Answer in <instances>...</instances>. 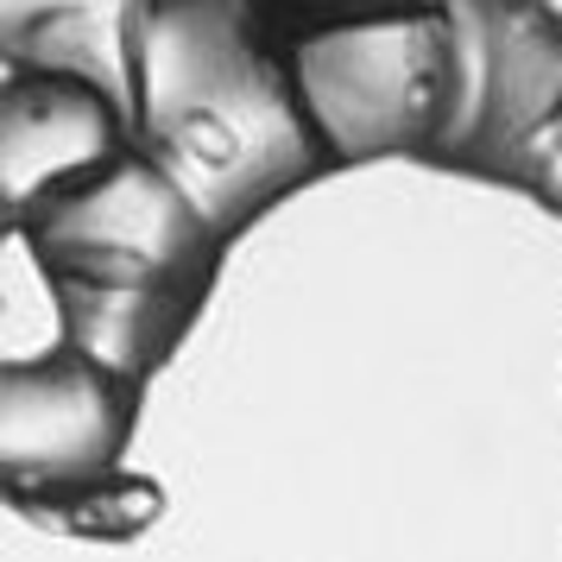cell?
<instances>
[{
	"instance_id": "cell-4",
	"label": "cell",
	"mask_w": 562,
	"mask_h": 562,
	"mask_svg": "<svg viewBox=\"0 0 562 562\" xmlns=\"http://www.w3.org/2000/svg\"><path fill=\"white\" fill-rule=\"evenodd\" d=\"M291 52L341 171L367 158L430 165L456 108V7L323 13L316 26H291Z\"/></svg>"
},
{
	"instance_id": "cell-3",
	"label": "cell",
	"mask_w": 562,
	"mask_h": 562,
	"mask_svg": "<svg viewBox=\"0 0 562 562\" xmlns=\"http://www.w3.org/2000/svg\"><path fill=\"white\" fill-rule=\"evenodd\" d=\"M146 385L82 348L7 360L0 373V486L7 506L70 537H139L165 493L121 468Z\"/></svg>"
},
{
	"instance_id": "cell-5",
	"label": "cell",
	"mask_w": 562,
	"mask_h": 562,
	"mask_svg": "<svg viewBox=\"0 0 562 562\" xmlns=\"http://www.w3.org/2000/svg\"><path fill=\"white\" fill-rule=\"evenodd\" d=\"M562 139V13L456 7V108L430 165L531 190Z\"/></svg>"
},
{
	"instance_id": "cell-2",
	"label": "cell",
	"mask_w": 562,
	"mask_h": 562,
	"mask_svg": "<svg viewBox=\"0 0 562 562\" xmlns=\"http://www.w3.org/2000/svg\"><path fill=\"white\" fill-rule=\"evenodd\" d=\"M7 234L26 240L64 316V341L139 385L178 355L228 254L139 139Z\"/></svg>"
},
{
	"instance_id": "cell-1",
	"label": "cell",
	"mask_w": 562,
	"mask_h": 562,
	"mask_svg": "<svg viewBox=\"0 0 562 562\" xmlns=\"http://www.w3.org/2000/svg\"><path fill=\"white\" fill-rule=\"evenodd\" d=\"M127 95L139 153L222 240L341 171L304 102L291 26L266 7H127Z\"/></svg>"
}]
</instances>
